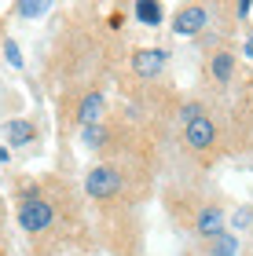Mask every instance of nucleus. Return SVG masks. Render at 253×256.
<instances>
[{"instance_id":"obj_6","label":"nucleus","mask_w":253,"mask_h":256,"mask_svg":"<svg viewBox=\"0 0 253 256\" xmlns=\"http://www.w3.org/2000/svg\"><path fill=\"white\" fill-rule=\"evenodd\" d=\"M194 230H198L202 238H216V234H224V208L220 205H205L202 212H198V220H194Z\"/></svg>"},{"instance_id":"obj_16","label":"nucleus","mask_w":253,"mask_h":256,"mask_svg":"<svg viewBox=\"0 0 253 256\" xmlns=\"http://www.w3.org/2000/svg\"><path fill=\"white\" fill-rule=\"evenodd\" d=\"M198 118H205V114H202V106H198V102H187V106H183V121H198Z\"/></svg>"},{"instance_id":"obj_5","label":"nucleus","mask_w":253,"mask_h":256,"mask_svg":"<svg viewBox=\"0 0 253 256\" xmlns=\"http://www.w3.org/2000/svg\"><path fill=\"white\" fill-rule=\"evenodd\" d=\"M183 139H187V146H191V150H205V146H213L216 128H213L209 118H198V121H191L187 128H183Z\"/></svg>"},{"instance_id":"obj_19","label":"nucleus","mask_w":253,"mask_h":256,"mask_svg":"<svg viewBox=\"0 0 253 256\" xmlns=\"http://www.w3.org/2000/svg\"><path fill=\"white\" fill-rule=\"evenodd\" d=\"M242 55H249V59H253V37L246 40V48H242Z\"/></svg>"},{"instance_id":"obj_15","label":"nucleus","mask_w":253,"mask_h":256,"mask_svg":"<svg viewBox=\"0 0 253 256\" xmlns=\"http://www.w3.org/2000/svg\"><path fill=\"white\" fill-rule=\"evenodd\" d=\"M4 55H8V62H11V66H15V70L22 66V55H19V44H15V40H11V37L4 40Z\"/></svg>"},{"instance_id":"obj_9","label":"nucleus","mask_w":253,"mask_h":256,"mask_svg":"<svg viewBox=\"0 0 253 256\" xmlns=\"http://www.w3.org/2000/svg\"><path fill=\"white\" fill-rule=\"evenodd\" d=\"M136 18L143 22V26H162V4H151V0H140V4L132 8Z\"/></svg>"},{"instance_id":"obj_8","label":"nucleus","mask_w":253,"mask_h":256,"mask_svg":"<svg viewBox=\"0 0 253 256\" xmlns=\"http://www.w3.org/2000/svg\"><path fill=\"white\" fill-rule=\"evenodd\" d=\"M99 118H103V96L99 92H88L81 99V106H77V121L88 128V124H99Z\"/></svg>"},{"instance_id":"obj_13","label":"nucleus","mask_w":253,"mask_h":256,"mask_svg":"<svg viewBox=\"0 0 253 256\" xmlns=\"http://www.w3.org/2000/svg\"><path fill=\"white\" fill-rule=\"evenodd\" d=\"M15 11H19L22 18H41L44 11H48V4H44V0H41V4H33V0H26V4H15Z\"/></svg>"},{"instance_id":"obj_18","label":"nucleus","mask_w":253,"mask_h":256,"mask_svg":"<svg viewBox=\"0 0 253 256\" xmlns=\"http://www.w3.org/2000/svg\"><path fill=\"white\" fill-rule=\"evenodd\" d=\"M8 161H11V150H8V146H0V165H8Z\"/></svg>"},{"instance_id":"obj_12","label":"nucleus","mask_w":253,"mask_h":256,"mask_svg":"<svg viewBox=\"0 0 253 256\" xmlns=\"http://www.w3.org/2000/svg\"><path fill=\"white\" fill-rule=\"evenodd\" d=\"M81 139H85V146H103V143H107V132H103L99 124H88L81 132Z\"/></svg>"},{"instance_id":"obj_3","label":"nucleus","mask_w":253,"mask_h":256,"mask_svg":"<svg viewBox=\"0 0 253 256\" xmlns=\"http://www.w3.org/2000/svg\"><path fill=\"white\" fill-rule=\"evenodd\" d=\"M205 18L209 15H205L202 4H183L176 11V18H172V33H176V37H194V33H202Z\"/></svg>"},{"instance_id":"obj_4","label":"nucleus","mask_w":253,"mask_h":256,"mask_svg":"<svg viewBox=\"0 0 253 256\" xmlns=\"http://www.w3.org/2000/svg\"><path fill=\"white\" fill-rule=\"evenodd\" d=\"M165 62H169V52L165 48H140L132 55V70L140 77H158L165 70Z\"/></svg>"},{"instance_id":"obj_7","label":"nucleus","mask_w":253,"mask_h":256,"mask_svg":"<svg viewBox=\"0 0 253 256\" xmlns=\"http://www.w3.org/2000/svg\"><path fill=\"white\" fill-rule=\"evenodd\" d=\"M0 136H4L11 146H26V143L37 139V128H33L30 121H22V118H11V121L0 124Z\"/></svg>"},{"instance_id":"obj_11","label":"nucleus","mask_w":253,"mask_h":256,"mask_svg":"<svg viewBox=\"0 0 253 256\" xmlns=\"http://www.w3.org/2000/svg\"><path fill=\"white\" fill-rule=\"evenodd\" d=\"M231 66H235L231 52H216L213 55V77L216 80H231Z\"/></svg>"},{"instance_id":"obj_2","label":"nucleus","mask_w":253,"mask_h":256,"mask_svg":"<svg viewBox=\"0 0 253 256\" xmlns=\"http://www.w3.org/2000/svg\"><path fill=\"white\" fill-rule=\"evenodd\" d=\"M85 190H88V198H96V202L114 198V194L121 190V176H118L110 165H96V168L85 176Z\"/></svg>"},{"instance_id":"obj_10","label":"nucleus","mask_w":253,"mask_h":256,"mask_svg":"<svg viewBox=\"0 0 253 256\" xmlns=\"http://www.w3.org/2000/svg\"><path fill=\"white\" fill-rule=\"evenodd\" d=\"M209 252H213V256H235V252H238V238L231 234V230H224V234H216V238L209 242Z\"/></svg>"},{"instance_id":"obj_17","label":"nucleus","mask_w":253,"mask_h":256,"mask_svg":"<svg viewBox=\"0 0 253 256\" xmlns=\"http://www.w3.org/2000/svg\"><path fill=\"white\" fill-rule=\"evenodd\" d=\"M235 11H238V18H246V15H249V11H253V4H249V0H242V4H238Z\"/></svg>"},{"instance_id":"obj_14","label":"nucleus","mask_w":253,"mask_h":256,"mask_svg":"<svg viewBox=\"0 0 253 256\" xmlns=\"http://www.w3.org/2000/svg\"><path fill=\"white\" fill-rule=\"evenodd\" d=\"M249 224H253V208H249V205L238 208V212L231 216V227H235V230H242V227H249Z\"/></svg>"},{"instance_id":"obj_1","label":"nucleus","mask_w":253,"mask_h":256,"mask_svg":"<svg viewBox=\"0 0 253 256\" xmlns=\"http://www.w3.org/2000/svg\"><path fill=\"white\" fill-rule=\"evenodd\" d=\"M19 227L30 230V234H37V230H48L52 227V205L44 202L37 194H26L19 202Z\"/></svg>"}]
</instances>
